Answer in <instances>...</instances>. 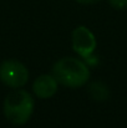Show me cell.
Returning a JSON list of instances; mask_svg holds the SVG:
<instances>
[{
    "mask_svg": "<svg viewBox=\"0 0 127 128\" xmlns=\"http://www.w3.org/2000/svg\"><path fill=\"white\" fill-rule=\"evenodd\" d=\"M85 62L87 64V66H91V67H96L97 65H98V57L96 56V55H91V56H88V57H86L85 58Z\"/></svg>",
    "mask_w": 127,
    "mask_h": 128,
    "instance_id": "obj_8",
    "label": "cell"
},
{
    "mask_svg": "<svg viewBox=\"0 0 127 128\" xmlns=\"http://www.w3.org/2000/svg\"><path fill=\"white\" fill-rule=\"evenodd\" d=\"M34 111V100L29 92L18 90L9 93L4 101V113L13 124H25Z\"/></svg>",
    "mask_w": 127,
    "mask_h": 128,
    "instance_id": "obj_2",
    "label": "cell"
},
{
    "mask_svg": "<svg viewBox=\"0 0 127 128\" xmlns=\"http://www.w3.org/2000/svg\"><path fill=\"white\" fill-rule=\"evenodd\" d=\"M0 80L11 88L24 86L29 80V71L16 60H6L0 65Z\"/></svg>",
    "mask_w": 127,
    "mask_h": 128,
    "instance_id": "obj_3",
    "label": "cell"
},
{
    "mask_svg": "<svg viewBox=\"0 0 127 128\" xmlns=\"http://www.w3.org/2000/svg\"><path fill=\"white\" fill-rule=\"evenodd\" d=\"M57 84L54 76L41 75L35 80L33 90L39 98H50L57 92Z\"/></svg>",
    "mask_w": 127,
    "mask_h": 128,
    "instance_id": "obj_5",
    "label": "cell"
},
{
    "mask_svg": "<svg viewBox=\"0 0 127 128\" xmlns=\"http://www.w3.org/2000/svg\"><path fill=\"white\" fill-rule=\"evenodd\" d=\"M108 2L116 10H126L127 9V0H108Z\"/></svg>",
    "mask_w": 127,
    "mask_h": 128,
    "instance_id": "obj_7",
    "label": "cell"
},
{
    "mask_svg": "<svg viewBox=\"0 0 127 128\" xmlns=\"http://www.w3.org/2000/svg\"><path fill=\"white\" fill-rule=\"evenodd\" d=\"M88 94L92 100L97 101V102H102L110 98V90L107 85H105L101 81L93 82L88 87Z\"/></svg>",
    "mask_w": 127,
    "mask_h": 128,
    "instance_id": "obj_6",
    "label": "cell"
},
{
    "mask_svg": "<svg viewBox=\"0 0 127 128\" xmlns=\"http://www.w3.org/2000/svg\"><path fill=\"white\" fill-rule=\"evenodd\" d=\"M52 76L59 84L66 87L76 88L87 82L90 77V70L87 64L79 58L64 57L54 65Z\"/></svg>",
    "mask_w": 127,
    "mask_h": 128,
    "instance_id": "obj_1",
    "label": "cell"
},
{
    "mask_svg": "<svg viewBox=\"0 0 127 128\" xmlns=\"http://www.w3.org/2000/svg\"><path fill=\"white\" fill-rule=\"evenodd\" d=\"M72 48L84 58L91 56L96 50L95 35L85 26H77L72 31Z\"/></svg>",
    "mask_w": 127,
    "mask_h": 128,
    "instance_id": "obj_4",
    "label": "cell"
},
{
    "mask_svg": "<svg viewBox=\"0 0 127 128\" xmlns=\"http://www.w3.org/2000/svg\"><path fill=\"white\" fill-rule=\"evenodd\" d=\"M75 1H77L80 4H95V2H98L101 0H75Z\"/></svg>",
    "mask_w": 127,
    "mask_h": 128,
    "instance_id": "obj_9",
    "label": "cell"
}]
</instances>
